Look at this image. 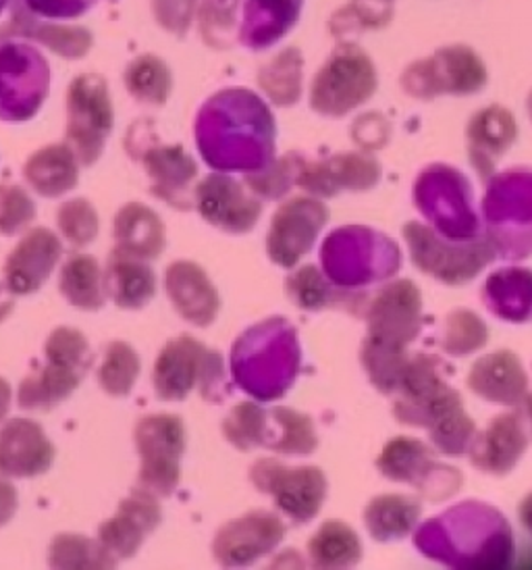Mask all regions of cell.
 <instances>
[{
    "label": "cell",
    "instance_id": "cell-1",
    "mask_svg": "<svg viewBox=\"0 0 532 570\" xmlns=\"http://www.w3.org/2000/svg\"><path fill=\"white\" fill-rule=\"evenodd\" d=\"M194 131L200 157L213 171L246 175L275 159V117L252 90L229 88L208 98Z\"/></svg>",
    "mask_w": 532,
    "mask_h": 570
},
{
    "label": "cell",
    "instance_id": "cell-2",
    "mask_svg": "<svg viewBox=\"0 0 532 570\" xmlns=\"http://www.w3.org/2000/svg\"><path fill=\"white\" fill-rule=\"evenodd\" d=\"M412 541L424 558L450 569H510L516 558L512 524L481 500H464L424 521Z\"/></svg>",
    "mask_w": 532,
    "mask_h": 570
},
{
    "label": "cell",
    "instance_id": "cell-3",
    "mask_svg": "<svg viewBox=\"0 0 532 570\" xmlns=\"http://www.w3.org/2000/svg\"><path fill=\"white\" fill-rule=\"evenodd\" d=\"M299 371L302 342L289 318H263L239 333L231 346V383L256 402L282 400L296 385Z\"/></svg>",
    "mask_w": 532,
    "mask_h": 570
},
{
    "label": "cell",
    "instance_id": "cell-4",
    "mask_svg": "<svg viewBox=\"0 0 532 570\" xmlns=\"http://www.w3.org/2000/svg\"><path fill=\"white\" fill-rule=\"evenodd\" d=\"M402 248L385 232L368 225H344L321 244V269L345 289H368L402 269Z\"/></svg>",
    "mask_w": 532,
    "mask_h": 570
},
{
    "label": "cell",
    "instance_id": "cell-5",
    "mask_svg": "<svg viewBox=\"0 0 532 570\" xmlns=\"http://www.w3.org/2000/svg\"><path fill=\"white\" fill-rule=\"evenodd\" d=\"M481 222L495 258L518 263L532 256V167H512L485 181Z\"/></svg>",
    "mask_w": 532,
    "mask_h": 570
},
{
    "label": "cell",
    "instance_id": "cell-6",
    "mask_svg": "<svg viewBox=\"0 0 532 570\" xmlns=\"http://www.w3.org/2000/svg\"><path fill=\"white\" fill-rule=\"evenodd\" d=\"M152 383L162 402L188 400L191 392H198L203 400L213 404H220L229 396L220 352L204 346L191 335H179L162 346L152 371Z\"/></svg>",
    "mask_w": 532,
    "mask_h": 570
},
{
    "label": "cell",
    "instance_id": "cell-7",
    "mask_svg": "<svg viewBox=\"0 0 532 570\" xmlns=\"http://www.w3.org/2000/svg\"><path fill=\"white\" fill-rule=\"evenodd\" d=\"M412 203L424 223L452 239H472L483 234L481 210L469 177L447 163L424 167L412 186Z\"/></svg>",
    "mask_w": 532,
    "mask_h": 570
},
{
    "label": "cell",
    "instance_id": "cell-8",
    "mask_svg": "<svg viewBox=\"0 0 532 570\" xmlns=\"http://www.w3.org/2000/svg\"><path fill=\"white\" fill-rule=\"evenodd\" d=\"M410 261L426 277L443 285H466L495 261L485 234L472 239H452L437 234L426 223L404 225Z\"/></svg>",
    "mask_w": 532,
    "mask_h": 570
},
{
    "label": "cell",
    "instance_id": "cell-9",
    "mask_svg": "<svg viewBox=\"0 0 532 570\" xmlns=\"http://www.w3.org/2000/svg\"><path fill=\"white\" fill-rule=\"evenodd\" d=\"M450 368L435 354H410L404 375L393 394V416L406 428L428 429L443 414L464 404L447 381Z\"/></svg>",
    "mask_w": 532,
    "mask_h": 570
},
{
    "label": "cell",
    "instance_id": "cell-10",
    "mask_svg": "<svg viewBox=\"0 0 532 570\" xmlns=\"http://www.w3.org/2000/svg\"><path fill=\"white\" fill-rule=\"evenodd\" d=\"M376 83L378 78L373 59L362 48L345 42L331 52L329 59L314 76L311 107L329 119L345 117L371 100Z\"/></svg>",
    "mask_w": 532,
    "mask_h": 570
},
{
    "label": "cell",
    "instance_id": "cell-11",
    "mask_svg": "<svg viewBox=\"0 0 532 570\" xmlns=\"http://www.w3.org/2000/svg\"><path fill=\"white\" fill-rule=\"evenodd\" d=\"M134 444L140 454L138 488L157 498H169L181 479V459L188 433L175 414H148L134 429Z\"/></svg>",
    "mask_w": 532,
    "mask_h": 570
},
{
    "label": "cell",
    "instance_id": "cell-12",
    "mask_svg": "<svg viewBox=\"0 0 532 570\" xmlns=\"http://www.w3.org/2000/svg\"><path fill=\"white\" fill-rule=\"evenodd\" d=\"M250 483L268 495L283 517L294 524L314 521L329 493L327 475L318 466H289L275 459L256 460L250 466Z\"/></svg>",
    "mask_w": 532,
    "mask_h": 570
},
{
    "label": "cell",
    "instance_id": "cell-13",
    "mask_svg": "<svg viewBox=\"0 0 532 570\" xmlns=\"http://www.w3.org/2000/svg\"><path fill=\"white\" fill-rule=\"evenodd\" d=\"M376 469L393 483L416 488L431 502L454 498L464 481L457 469L439 462L435 448L406 435L385 444L376 459Z\"/></svg>",
    "mask_w": 532,
    "mask_h": 570
},
{
    "label": "cell",
    "instance_id": "cell-14",
    "mask_svg": "<svg viewBox=\"0 0 532 570\" xmlns=\"http://www.w3.org/2000/svg\"><path fill=\"white\" fill-rule=\"evenodd\" d=\"M485 83V63L472 48L462 45L439 48L402 73L404 92L418 100H433L443 95H476Z\"/></svg>",
    "mask_w": 532,
    "mask_h": 570
},
{
    "label": "cell",
    "instance_id": "cell-15",
    "mask_svg": "<svg viewBox=\"0 0 532 570\" xmlns=\"http://www.w3.org/2000/svg\"><path fill=\"white\" fill-rule=\"evenodd\" d=\"M329 223V208L314 196H296L285 200L273 215L266 234V254L283 269H296L311 253Z\"/></svg>",
    "mask_w": 532,
    "mask_h": 570
},
{
    "label": "cell",
    "instance_id": "cell-16",
    "mask_svg": "<svg viewBox=\"0 0 532 570\" xmlns=\"http://www.w3.org/2000/svg\"><path fill=\"white\" fill-rule=\"evenodd\" d=\"M362 318L366 321V337L407 348L423 332V294L414 282L393 277L371 296Z\"/></svg>",
    "mask_w": 532,
    "mask_h": 570
},
{
    "label": "cell",
    "instance_id": "cell-17",
    "mask_svg": "<svg viewBox=\"0 0 532 570\" xmlns=\"http://www.w3.org/2000/svg\"><path fill=\"white\" fill-rule=\"evenodd\" d=\"M67 146L79 165L90 167L102 157L112 129V109L105 81L79 78L67 100Z\"/></svg>",
    "mask_w": 532,
    "mask_h": 570
},
{
    "label": "cell",
    "instance_id": "cell-18",
    "mask_svg": "<svg viewBox=\"0 0 532 570\" xmlns=\"http://www.w3.org/2000/svg\"><path fill=\"white\" fill-rule=\"evenodd\" d=\"M194 208L223 234L244 236L260 222L263 200L231 174L206 175L194 188Z\"/></svg>",
    "mask_w": 532,
    "mask_h": 570
},
{
    "label": "cell",
    "instance_id": "cell-19",
    "mask_svg": "<svg viewBox=\"0 0 532 570\" xmlns=\"http://www.w3.org/2000/svg\"><path fill=\"white\" fill-rule=\"evenodd\" d=\"M285 531L279 514L252 510L220 527L213 539V556L225 569H246L273 554L282 546Z\"/></svg>",
    "mask_w": 532,
    "mask_h": 570
},
{
    "label": "cell",
    "instance_id": "cell-20",
    "mask_svg": "<svg viewBox=\"0 0 532 570\" xmlns=\"http://www.w3.org/2000/svg\"><path fill=\"white\" fill-rule=\"evenodd\" d=\"M532 444V423L522 406L501 412L483 431H476L466 456L485 475L505 476Z\"/></svg>",
    "mask_w": 532,
    "mask_h": 570
},
{
    "label": "cell",
    "instance_id": "cell-21",
    "mask_svg": "<svg viewBox=\"0 0 532 570\" xmlns=\"http://www.w3.org/2000/svg\"><path fill=\"white\" fill-rule=\"evenodd\" d=\"M381 163L364 150H347L327 159H304L298 188L314 198H335L342 191H368L381 181Z\"/></svg>",
    "mask_w": 532,
    "mask_h": 570
},
{
    "label": "cell",
    "instance_id": "cell-22",
    "mask_svg": "<svg viewBox=\"0 0 532 570\" xmlns=\"http://www.w3.org/2000/svg\"><path fill=\"white\" fill-rule=\"evenodd\" d=\"M63 256V242L47 227L26 229L4 263V287L11 296H28L47 284Z\"/></svg>",
    "mask_w": 532,
    "mask_h": 570
},
{
    "label": "cell",
    "instance_id": "cell-23",
    "mask_svg": "<svg viewBox=\"0 0 532 570\" xmlns=\"http://www.w3.org/2000/svg\"><path fill=\"white\" fill-rule=\"evenodd\" d=\"M162 521V510L157 495L136 488L119 504L117 514L98 529V541L117 562L129 560L140 552L144 541L150 538Z\"/></svg>",
    "mask_w": 532,
    "mask_h": 570
},
{
    "label": "cell",
    "instance_id": "cell-24",
    "mask_svg": "<svg viewBox=\"0 0 532 570\" xmlns=\"http://www.w3.org/2000/svg\"><path fill=\"white\" fill-rule=\"evenodd\" d=\"M141 167L150 179V191L158 200L177 208H194V181L198 177V165L181 146H146L136 153Z\"/></svg>",
    "mask_w": 532,
    "mask_h": 570
},
{
    "label": "cell",
    "instance_id": "cell-25",
    "mask_svg": "<svg viewBox=\"0 0 532 570\" xmlns=\"http://www.w3.org/2000/svg\"><path fill=\"white\" fill-rule=\"evenodd\" d=\"M55 464V445L32 419H11L0 425V475L32 479Z\"/></svg>",
    "mask_w": 532,
    "mask_h": 570
},
{
    "label": "cell",
    "instance_id": "cell-26",
    "mask_svg": "<svg viewBox=\"0 0 532 570\" xmlns=\"http://www.w3.org/2000/svg\"><path fill=\"white\" fill-rule=\"evenodd\" d=\"M466 385L474 396L508 409L522 406L531 394L529 373L512 350H497L479 358L470 366Z\"/></svg>",
    "mask_w": 532,
    "mask_h": 570
},
{
    "label": "cell",
    "instance_id": "cell-27",
    "mask_svg": "<svg viewBox=\"0 0 532 570\" xmlns=\"http://www.w3.org/2000/svg\"><path fill=\"white\" fill-rule=\"evenodd\" d=\"M162 284L175 313L189 325L210 327L219 317V292L198 263L175 261L165 271Z\"/></svg>",
    "mask_w": 532,
    "mask_h": 570
},
{
    "label": "cell",
    "instance_id": "cell-28",
    "mask_svg": "<svg viewBox=\"0 0 532 570\" xmlns=\"http://www.w3.org/2000/svg\"><path fill=\"white\" fill-rule=\"evenodd\" d=\"M285 294L306 313L344 311L352 317H364L371 301L366 289H345L333 284L325 271L316 265H304L285 279Z\"/></svg>",
    "mask_w": 532,
    "mask_h": 570
},
{
    "label": "cell",
    "instance_id": "cell-29",
    "mask_svg": "<svg viewBox=\"0 0 532 570\" xmlns=\"http://www.w3.org/2000/svg\"><path fill=\"white\" fill-rule=\"evenodd\" d=\"M518 126L514 115L500 105L481 109L466 127L470 165L486 181L495 174L501 157L516 142Z\"/></svg>",
    "mask_w": 532,
    "mask_h": 570
},
{
    "label": "cell",
    "instance_id": "cell-30",
    "mask_svg": "<svg viewBox=\"0 0 532 570\" xmlns=\"http://www.w3.org/2000/svg\"><path fill=\"white\" fill-rule=\"evenodd\" d=\"M304 0H246L239 23V42L250 50L275 47L292 32Z\"/></svg>",
    "mask_w": 532,
    "mask_h": 570
},
{
    "label": "cell",
    "instance_id": "cell-31",
    "mask_svg": "<svg viewBox=\"0 0 532 570\" xmlns=\"http://www.w3.org/2000/svg\"><path fill=\"white\" fill-rule=\"evenodd\" d=\"M481 298L493 317L524 325L532 323V269L505 265L493 271L483 284Z\"/></svg>",
    "mask_w": 532,
    "mask_h": 570
},
{
    "label": "cell",
    "instance_id": "cell-32",
    "mask_svg": "<svg viewBox=\"0 0 532 570\" xmlns=\"http://www.w3.org/2000/svg\"><path fill=\"white\" fill-rule=\"evenodd\" d=\"M112 238L117 253L155 261L165 250L167 234L165 225L150 206L141 203H129L121 206L112 222Z\"/></svg>",
    "mask_w": 532,
    "mask_h": 570
},
{
    "label": "cell",
    "instance_id": "cell-33",
    "mask_svg": "<svg viewBox=\"0 0 532 570\" xmlns=\"http://www.w3.org/2000/svg\"><path fill=\"white\" fill-rule=\"evenodd\" d=\"M48 88L45 61L38 65H0V119L26 121L33 117Z\"/></svg>",
    "mask_w": 532,
    "mask_h": 570
},
{
    "label": "cell",
    "instance_id": "cell-34",
    "mask_svg": "<svg viewBox=\"0 0 532 570\" xmlns=\"http://www.w3.org/2000/svg\"><path fill=\"white\" fill-rule=\"evenodd\" d=\"M107 298L124 311H140L157 294V273L148 261L112 253L105 267Z\"/></svg>",
    "mask_w": 532,
    "mask_h": 570
},
{
    "label": "cell",
    "instance_id": "cell-35",
    "mask_svg": "<svg viewBox=\"0 0 532 570\" xmlns=\"http://www.w3.org/2000/svg\"><path fill=\"white\" fill-rule=\"evenodd\" d=\"M79 160L67 144L40 148L26 160L23 179L42 198H63L76 190L79 181Z\"/></svg>",
    "mask_w": 532,
    "mask_h": 570
},
{
    "label": "cell",
    "instance_id": "cell-36",
    "mask_svg": "<svg viewBox=\"0 0 532 570\" xmlns=\"http://www.w3.org/2000/svg\"><path fill=\"white\" fill-rule=\"evenodd\" d=\"M423 504L404 493H383L364 508V524L368 535L378 543L406 539L421 524Z\"/></svg>",
    "mask_w": 532,
    "mask_h": 570
},
{
    "label": "cell",
    "instance_id": "cell-37",
    "mask_svg": "<svg viewBox=\"0 0 532 570\" xmlns=\"http://www.w3.org/2000/svg\"><path fill=\"white\" fill-rule=\"evenodd\" d=\"M81 373L67 366L45 363L32 375L21 381L17 390V406L21 411L38 412L57 409L78 390Z\"/></svg>",
    "mask_w": 532,
    "mask_h": 570
},
{
    "label": "cell",
    "instance_id": "cell-38",
    "mask_svg": "<svg viewBox=\"0 0 532 570\" xmlns=\"http://www.w3.org/2000/svg\"><path fill=\"white\" fill-rule=\"evenodd\" d=\"M59 289L65 301L79 311L95 313L107 302L105 269L90 254H76L65 261L59 273Z\"/></svg>",
    "mask_w": 532,
    "mask_h": 570
},
{
    "label": "cell",
    "instance_id": "cell-39",
    "mask_svg": "<svg viewBox=\"0 0 532 570\" xmlns=\"http://www.w3.org/2000/svg\"><path fill=\"white\" fill-rule=\"evenodd\" d=\"M316 448L318 433L308 414L285 406L268 411L265 450H273L285 456H311Z\"/></svg>",
    "mask_w": 532,
    "mask_h": 570
},
{
    "label": "cell",
    "instance_id": "cell-40",
    "mask_svg": "<svg viewBox=\"0 0 532 570\" xmlns=\"http://www.w3.org/2000/svg\"><path fill=\"white\" fill-rule=\"evenodd\" d=\"M308 558L314 569H352L362 560L361 538L344 521H327L308 541Z\"/></svg>",
    "mask_w": 532,
    "mask_h": 570
},
{
    "label": "cell",
    "instance_id": "cell-41",
    "mask_svg": "<svg viewBox=\"0 0 532 570\" xmlns=\"http://www.w3.org/2000/svg\"><path fill=\"white\" fill-rule=\"evenodd\" d=\"M119 562L102 548L98 539L61 533L48 548V567L57 570L115 569Z\"/></svg>",
    "mask_w": 532,
    "mask_h": 570
},
{
    "label": "cell",
    "instance_id": "cell-42",
    "mask_svg": "<svg viewBox=\"0 0 532 570\" xmlns=\"http://www.w3.org/2000/svg\"><path fill=\"white\" fill-rule=\"evenodd\" d=\"M410 352L407 348L383 344L371 337H364L361 346V363L366 377L376 392L392 397L404 375Z\"/></svg>",
    "mask_w": 532,
    "mask_h": 570
},
{
    "label": "cell",
    "instance_id": "cell-43",
    "mask_svg": "<svg viewBox=\"0 0 532 570\" xmlns=\"http://www.w3.org/2000/svg\"><path fill=\"white\" fill-rule=\"evenodd\" d=\"M302 65L298 50L287 48L263 67L258 73V83L273 105L292 107L302 98Z\"/></svg>",
    "mask_w": 532,
    "mask_h": 570
},
{
    "label": "cell",
    "instance_id": "cell-44",
    "mask_svg": "<svg viewBox=\"0 0 532 570\" xmlns=\"http://www.w3.org/2000/svg\"><path fill=\"white\" fill-rule=\"evenodd\" d=\"M304 159H306L304 153L298 150L287 153L279 159L270 160L263 169L244 175V184L263 203L283 200L298 186L299 167Z\"/></svg>",
    "mask_w": 532,
    "mask_h": 570
},
{
    "label": "cell",
    "instance_id": "cell-45",
    "mask_svg": "<svg viewBox=\"0 0 532 570\" xmlns=\"http://www.w3.org/2000/svg\"><path fill=\"white\" fill-rule=\"evenodd\" d=\"M486 342L489 327L485 321L470 308H454L443 321L439 346L454 358H464L485 348Z\"/></svg>",
    "mask_w": 532,
    "mask_h": 570
},
{
    "label": "cell",
    "instance_id": "cell-46",
    "mask_svg": "<svg viewBox=\"0 0 532 570\" xmlns=\"http://www.w3.org/2000/svg\"><path fill=\"white\" fill-rule=\"evenodd\" d=\"M141 363L138 352L127 342H110L98 366V385L110 397H126L136 387Z\"/></svg>",
    "mask_w": 532,
    "mask_h": 570
},
{
    "label": "cell",
    "instance_id": "cell-47",
    "mask_svg": "<svg viewBox=\"0 0 532 570\" xmlns=\"http://www.w3.org/2000/svg\"><path fill=\"white\" fill-rule=\"evenodd\" d=\"M268 411L263 402L248 400L234 406L223 421V438L239 452L265 448Z\"/></svg>",
    "mask_w": 532,
    "mask_h": 570
},
{
    "label": "cell",
    "instance_id": "cell-48",
    "mask_svg": "<svg viewBox=\"0 0 532 570\" xmlns=\"http://www.w3.org/2000/svg\"><path fill=\"white\" fill-rule=\"evenodd\" d=\"M433 448L445 456H466L470 444L476 435V425L470 419L464 404L455 406L454 411L443 414L433 428L426 429Z\"/></svg>",
    "mask_w": 532,
    "mask_h": 570
},
{
    "label": "cell",
    "instance_id": "cell-49",
    "mask_svg": "<svg viewBox=\"0 0 532 570\" xmlns=\"http://www.w3.org/2000/svg\"><path fill=\"white\" fill-rule=\"evenodd\" d=\"M57 227L67 244L83 248L98 236L100 219L92 203H88L86 198H71L59 208Z\"/></svg>",
    "mask_w": 532,
    "mask_h": 570
},
{
    "label": "cell",
    "instance_id": "cell-50",
    "mask_svg": "<svg viewBox=\"0 0 532 570\" xmlns=\"http://www.w3.org/2000/svg\"><path fill=\"white\" fill-rule=\"evenodd\" d=\"M45 356L48 363L73 368L81 375H86L92 365L90 344L86 335L73 327H57L50 333L45 344Z\"/></svg>",
    "mask_w": 532,
    "mask_h": 570
},
{
    "label": "cell",
    "instance_id": "cell-51",
    "mask_svg": "<svg viewBox=\"0 0 532 570\" xmlns=\"http://www.w3.org/2000/svg\"><path fill=\"white\" fill-rule=\"evenodd\" d=\"M36 219L30 191L16 184H0V236L23 234Z\"/></svg>",
    "mask_w": 532,
    "mask_h": 570
},
{
    "label": "cell",
    "instance_id": "cell-52",
    "mask_svg": "<svg viewBox=\"0 0 532 570\" xmlns=\"http://www.w3.org/2000/svg\"><path fill=\"white\" fill-rule=\"evenodd\" d=\"M148 63L150 65H136L129 69L127 88L144 105H162L171 92V76L167 67L155 59H150Z\"/></svg>",
    "mask_w": 532,
    "mask_h": 570
},
{
    "label": "cell",
    "instance_id": "cell-53",
    "mask_svg": "<svg viewBox=\"0 0 532 570\" xmlns=\"http://www.w3.org/2000/svg\"><path fill=\"white\" fill-rule=\"evenodd\" d=\"M203 28L206 38L217 33V36H229V30L234 26L235 9L239 0H204Z\"/></svg>",
    "mask_w": 532,
    "mask_h": 570
},
{
    "label": "cell",
    "instance_id": "cell-54",
    "mask_svg": "<svg viewBox=\"0 0 532 570\" xmlns=\"http://www.w3.org/2000/svg\"><path fill=\"white\" fill-rule=\"evenodd\" d=\"M19 508V495H17L16 485L0 475V527L11 523Z\"/></svg>",
    "mask_w": 532,
    "mask_h": 570
},
{
    "label": "cell",
    "instance_id": "cell-55",
    "mask_svg": "<svg viewBox=\"0 0 532 570\" xmlns=\"http://www.w3.org/2000/svg\"><path fill=\"white\" fill-rule=\"evenodd\" d=\"M11 402H13V390H11L9 381L0 377V423L7 419V414L11 411Z\"/></svg>",
    "mask_w": 532,
    "mask_h": 570
},
{
    "label": "cell",
    "instance_id": "cell-56",
    "mask_svg": "<svg viewBox=\"0 0 532 570\" xmlns=\"http://www.w3.org/2000/svg\"><path fill=\"white\" fill-rule=\"evenodd\" d=\"M518 517H520V523L529 531L532 535V493H529L520 507H518Z\"/></svg>",
    "mask_w": 532,
    "mask_h": 570
},
{
    "label": "cell",
    "instance_id": "cell-57",
    "mask_svg": "<svg viewBox=\"0 0 532 570\" xmlns=\"http://www.w3.org/2000/svg\"><path fill=\"white\" fill-rule=\"evenodd\" d=\"M9 296H11V294H9V289L2 285V287H0V321L7 317V313H9V311H11V306H13V302H11Z\"/></svg>",
    "mask_w": 532,
    "mask_h": 570
},
{
    "label": "cell",
    "instance_id": "cell-58",
    "mask_svg": "<svg viewBox=\"0 0 532 570\" xmlns=\"http://www.w3.org/2000/svg\"><path fill=\"white\" fill-rule=\"evenodd\" d=\"M522 409H524V412H526V416H529V419H531V423H532V392H531V394H529V397H526V402H524V404H522Z\"/></svg>",
    "mask_w": 532,
    "mask_h": 570
},
{
    "label": "cell",
    "instance_id": "cell-59",
    "mask_svg": "<svg viewBox=\"0 0 532 570\" xmlns=\"http://www.w3.org/2000/svg\"><path fill=\"white\" fill-rule=\"evenodd\" d=\"M529 115H531V119H532V92H531V96H529Z\"/></svg>",
    "mask_w": 532,
    "mask_h": 570
},
{
    "label": "cell",
    "instance_id": "cell-60",
    "mask_svg": "<svg viewBox=\"0 0 532 570\" xmlns=\"http://www.w3.org/2000/svg\"><path fill=\"white\" fill-rule=\"evenodd\" d=\"M381 2H392V0H381Z\"/></svg>",
    "mask_w": 532,
    "mask_h": 570
}]
</instances>
